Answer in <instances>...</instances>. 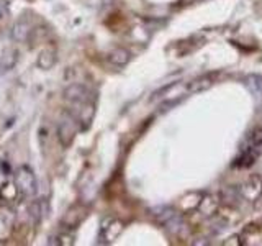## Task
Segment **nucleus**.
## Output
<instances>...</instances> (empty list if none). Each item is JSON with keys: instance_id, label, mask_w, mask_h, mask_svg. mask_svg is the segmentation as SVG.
<instances>
[{"instance_id": "obj_1", "label": "nucleus", "mask_w": 262, "mask_h": 246, "mask_svg": "<svg viewBox=\"0 0 262 246\" xmlns=\"http://www.w3.org/2000/svg\"><path fill=\"white\" fill-rule=\"evenodd\" d=\"M262 154V127H257L249 135L248 141L241 148L239 154L234 159L236 168H251L256 159Z\"/></svg>"}, {"instance_id": "obj_2", "label": "nucleus", "mask_w": 262, "mask_h": 246, "mask_svg": "<svg viewBox=\"0 0 262 246\" xmlns=\"http://www.w3.org/2000/svg\"><path fill=\"white\" fill-rule=\"evenodd\" d=\"M13 182L18 189V194L21 199H28V197H35L38 191V180L33 169L30 166H20L15 171Z\"/></svg>"}, {"instance_id": "obj_3", "label": "nucleus", "mask_w": 262, "mask_h": 246, "mask_svg": "<svg viewBox=\"0 0 262 246\" xmlns=\"http://www.w3.org/2000/svg\"><path fill=\"white\" fill-rule=\"evenodd\" d=\"M123 232V221L115 217H103L98 228V244L113 243Z\"/></svg>"}, {"instance_id": "obj_4", "label": "nucleus", "mask_w": 262, "mask_h": 246, "mask_svg": "<svg viewBox=\"0 0 262 246\" xmlns=\"http://www.w3.org/2000/svg\"><path fill=\"white\" fill-rule=\"evenodd\" d=\"M69 115L77 121L80 130H87L95 115V104L94 102H84V104H71Z\"/></svg>"}, {"instance_id": "obj_5", "label": "nucleus", "mask_w": 262, "mask_h": 246, "mask_svg": "<svg viewBox=\"0 0 262 246\" xmlns=\"http://www.w3.org/2000/svg\"><path fill=\"white\" fill-rule=\"evenodd\" d=\"M237 192H239V197L244 200H248L251 203L257 202L262 197V177L257 174L251 176L244 184L239 186Z\"/></svg>"}, {"instance_id": "obj_6", "label": "nucleus", "mask_w": 262, "mask_h": 246, "mask_svg": "<svg viewBox=\"0 0 262 246\" xmlns=\"http://www.w3.org/2000/svg\"><path fill=\"white\" fill-rule=\"evenodd\" d=\"M64 98L69 104H84V102H94L95 95L84 84H71L64 89Z\"/></svg>"}, {"instance_id": "obj_7", "label": "nucleus", "mask_w": 262, "mask_h": 246, "mask_svg": "<svg viewBox=\"0 0 262 246\" xmlns=\"http://www.w3.org/2000/svg\"><path fill=\"white\" fill-rule=\"evenodd\" d=\"M79 130H80V127L77 125V121L74 120L71 115L68 118H62L59 125H57V139H59L61 146L69 148Z\"/></svg>"}, {"instance_id": "obj_8", "label": "nucleus", "mask_w": 262, "mask_h": 246, "mask_svg": "<svg viewBox=\"0 0 262 246\" xmlns=\"http://www.w3.org/2000/svg\"><path fill=\"white\" fill-rule=\"evenodd\" d=\"M215 77H216V74H205V76H200L190 82H187L185 92L187 94L205 92V90H208L213 84H215Z\"/></svg>"}, {"instance_id": "obj_9", "label": "nucleus", "mask_w": 262, "mask_h": 246, "mask_svg": "<svg viewBox=\"0 0 262 246\" xmlns=\"http://www.w3.org/2000/svg\"><path fill=\"white\" fill-rule=\"evenodd\" d=\"M48 210L49 207H48L46 199H36L28 205V215L31 217V220L35 221V223H39V221H43L46 218Z\"/></svg>"}, {"instance_id": "obj_10", "label": "nucleus", "mask_w": 262, "mask_h": 246, "mask_svg": "<svg viewBox=\"0 0 262 246\" xmlns=\"http://www.w3.org/2000/svg\"><path fill=\"white\" fill-rule=\"evenodd\" d=\"M16 61H18V49L15 48H5L0 53V74L8 72L15 68Z\"/></svg>"}, {"instance_id": "obj_11", "label": "nucleus", "mask_w": 262, "mask_h": 246, "mask_svg": "<svg viewBox=\"0 0 262 246\" xmlns=\"http://www.w3.org/2000/svg\"><path fill=\"white\" fill-rule=\"evenodd\" d=\"M82 220H84V210H79V207L72 205V207L64 213L61 223L66 228H76Z\"/></svg>"}, {"instance_id": "obj_12", "label": "nucleus", "mask_w": 262, "mask_h": 246, "mask_svg": "<svg viewBox=\"0 0 262 246\" xmlns=\"http://www.w3.org/2000/svg\"><path fill=\"white\" fill-rule=\"evenodd\" d=\"M30 35H31V27L27 18H21L13 25L12 38L15 41H27L30 38Z\"/></svg>"}, {"instance_id": "obj_13", "label": "nucleus", "mask_w": 262, "mask_h": 246, "mask_svg": "<svg viewBox=\"0 0 262 246\" xmlns=\"http://www.w3.org/2000/svg\"><path fill=\"white\" fill-rule=\"evenodd\" d=\"M106 59L115 66H126L131 59V53L125 48H115L106 54Z\"/></svg>"}, {"instance_id": "obj_14", "label": "nucleus", "mask_w": 262, "mask_h": 246, "mask_svg": "<svg viewBox=\"0 0 262 246\" xmlns=\"http://www.w3.org/2000/svg\"><path fill=\"white\" fill-rule=\"evenodd\" d=\"M199 209L202 212V215L203 217H211V215H215L216 213V209H218V202L213 199L211 195H203L200 202H199Z\"/></svg>"}, {"instance_id": "obj_15", "label": "nucleus", "mask_w": 262, "mask_h": 246, "mask_svg": "<svg viewBox=\"0 0 262 246\" xmlns=\"http://www.w3.org/2000/svg\"><path fill=\"white\" fill-rule=\"evenodd\" d=\"M54 63H56V54H54V51H51V49H43V51L39 53L38 59H36L38 68L45 69V71L51 69L54 66Z\"/></svg>"}, {"instance_id": "obj_16", "label": "nucleus", "mask_w": 262, "mask_h": 246, "mask_svg": "<svg viewBox=\"0 0 262 246\" xmlns=\"http://www.w3.org/2000/svg\"><path fill=\"white\" fill-rule=\"evenodd\" d=\"M151 213L161 221L162 225H166L172 217L177 215V212H176L174 209H172V207H164V205H162V207H156V209H152Z\"/></svg>"}, {"instance_id": "obj_17", "label": "nucleus", "mask_w": 262, "mask_h": 246, "mask_svg": "<svg viewBox=\"0 0 262 246\" xmlns=\"http://www.w3.org/2000/svg\"><path fill=\"white\" fill-rule=\"evenodd\" d=\"M0 192H2V199L5 202H13V200H16V197H20L18 189H16L15 182H5V184H2Z\"/></svg>"}, {"instance_id": "obj_18", "label": "nucleus", "mask_w": 262, "mask_h": 246, "mask_svg": "<svg viewBox=\"0 0 262 246\" xmlns=\"http://www.w3.org/2000/svg\"><path fill=\"white\" fill-rule=\"evenodd\" d=\"M48 244H56V246H71L74 244V236L71 233H57L48 238Z\"/></svg>"}, {"instance_id": "obj_19", "label": "nucleus", "mask_w": 262, "mask_h": 246, "mask_svg": "<svg viewBox=\"0 0 262 246\" xmlns=\"http://www.w3.org/2000/svg\"><path fill=\"white\" fill-rule=\"evenodd\" d=\"M246 86H248V89L254 95H260L262 94V77L260 76L251 74V76L246 77Z\"/></svg>"}, {"instance_id": "obj_20", "label": "nucleus", "mask_w": 262, "mask_h": 246, "mask_svg": "<svg viewBox=\"0 0 262 246\" xmlns=\"http://www.w3.org/2000/svg\"><path fill=\"white\" fill-rule=\"evenodd\" d=\"M8 13H10V8H8V4L4 2V0H0V22L4 18H7Z\"/></svg>"}, {"instance_id": "obj_21", "label": "nucleus", "mask_w": 262, "mask_h": 246, "mask_svg": "<svg viewBox=\"0 0 262 246\" xmlns=\"http://www.w3.org/2000/svg\"><path fill=\"white\" fill-rule=\"evenodd\" d=\"M223 244H225V246H229V244L239 246V244H243V241H239V236H237V235H233V236H229L226 241H223Z\"/></svg>"}]
</instances>
